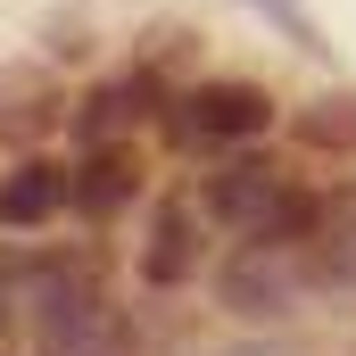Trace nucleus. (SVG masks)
I'll return each mask as SVG.
<instances>
[{
  "mask_svg": "<svg viewBox=\"0 0 356 356\" xmlns=\"http://www.w3.org/2000/svg\"><path fill=\"white\" fill-rule=\"evenodd\" d=\"M33 348L42 356H133L124 315L67 266H33Z\"/></svg>",
  "mask_w": 356,
  "mask_h": 356,
  "instance_id": "1",
  "label": "nucleus"
},
{
  "mask_svg": "<svg viewBox=\"0 0 356 356\" xmlns=\"http://www.w3.org/2000/svg\"><path fill=\"white\" fill-rule=\"evenodd\" d=\"M207 207L241 232V241H307L315 232V199L307 191H290V182L257 166V158H241V166H224V175L207 182Z\"/></svg>",
  "mask_w": 356,
  "mask_h": 356,
  "instance_id": "2",
  "label": "nucleus"
},
{
  "mask_svg": "<svg viewBox=\"0 0 356 356\" xmlns=\"http://www.w3.org/2000/svg\"><path fill=\"white\" fill-rule=\"evenodd\" d=\"M273 124V99L257 83H191L175 99V133L182 141H257Z\"/></svg>",
  "mask_w": 356,
  "mask_h": 356,
  "instance_id": "3",
  "label": "nucleus"
},
{
  "mask_svg": "<svg viewBox=\"0 0 356 356\" xmlns=\"http://www.w3.org/2000/svg\"><path fill=\"white\" fill-rule=\"evenodd\" d=\"M290 241H249L232 266H224V298L241 307V315H282L290 298H298V266L282 257Z\"/></svg>",
  "mask_w": 356,
  "mask_h": 356,
  "instance_id": "4",
  "label": "nucleus"
},
{
  "mask_svg": "<svg viewBox=\"0 0 356 356\" xmlns=\"http://www.w3.org/2000/svg\"><path fill=\"white\" fill-rule=\"evenodd\" d=\"M58 207H75V175L50 166V158H33L0 182V224H50Z\"/></svg>",
  "mask_w": 356,
  "mask_h": 356,
  "instance_id": "5",
  "label": "nucleus"
},
{
  "mask_svg": "<svg viewBox=\"0 0 356 356\" xmlns=\"http://www.w3.org/2000/svg\"><path fill=\"white\" fill-rule=\"evenodd\" d=\"M290 133L307 149H332V158H356V91H323L290 116Z\"/></svg>",
  "mask_w": 356,
  "mask_h": 356,
  "instance_id": "6",
  "label": "nucleus"
},
{
  "mask_svg": "<svg viewBox=\"0 0 356 356\" xmlns=\"http://www.w3.org/2000/svg\"><path fill=\"white\" fill-rule=\"evenodd\" d=\"M124 191H133V158H124L116 141H91L83 175H75V207H91V216H108V207H116Z\"/></svg>",
  "mask_w": 356,
  "mask_h": 356,
  "instance_id": "7",
  "label": "nucleus"
},
{
  "mask_svg": "<svg viewBox=\"0 0 356 356\" xmlns=\"http://www.w3.org/2000/svg\"><path fill=\"white\" fill-rule=\"evenodd\" d=\"M191 266H199L191 207H158V232H149V257H141V273H149V282H182Z\"/></svg>",
  "mask_w": 356,
  "mask_h": 356,
  "instance_id": "8",
  "label": "nucleus"
},
{
  "mask_svg": "<svg viewBox=\"0 0 356 356\" xmlns=\"http://www.w3.org/2000/svg\"><path fill=\"white\" fill-rule=\"evenodd\" d=\"M50 124H58L50 91H33V83H8V91H0V133H8V141H33V133H50Z\"/></svg>",
  "mask_w": 356,
  "mask_h": 356,
  "instance_id": "9",
  "label": "nucleus"
},
{
  "mask_svg": "<svg viewBox=\"0 0 356 356\" xmlns=\"http://www.w3.org/2000/svg\"><path fill=\"white\" fill-rule=\"evenodd\" d=\"M249 8L266 17V25L282 33V42H290V50H307V58H323V50H332V42H323V25H315L298 0H249Z\"/></svg>",
  "mask_w": 356,
  "mask_h": 356,
  "instance_id": "10",
  "label": "nucleus"
},
{
  "mask_svg": "<svg viewBox=\"0 0 356 356\" xmlns=\"http://www.w3.org/2000/svg\"><path fill=\"white\" fill-rule=\"evenodd\" d=\"M33 307V257H0V332Z\"/></svg>",
  "mask_w": 356,
  "mask_h": 356,
  "instance_id": "11",
  "label": "nucleus"
}]
</instances>
